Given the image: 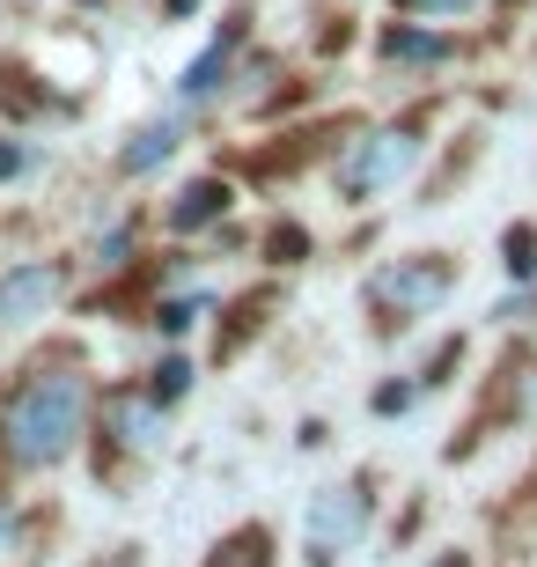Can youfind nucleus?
<instances>
[{
  "label": "nucleus",
  "instance_id": "12",
  "mask_svg": "<svg viewBox=\"0 0 537 567\" xmlns=\"http://www.w3.org/2000/svg\"><path fill=\"white\" fill-rule=\"evenodd\" d=\"M185 391H192V361L169 354L163 369H155V399H185Z\"/></svg>",
  "mask_w": 537,
  "mask_h": 567
},
{
  "label": "nucleus",
  "instance_id": "1",
  "mask_svg": "<svg viewBox=\"0 0 537 567\" xmlns=\"http://www.w3.org/2000/svg\"><path fill=\"white\" fill-rule=\"evenodd\" d=\"M89 427V383L74 369H38V377L22 383L8 413H0V442H8V457L22 472H44V464H60Z\"/></svg>",
  "mask_w": 537,
  "mask_h": 567
},
{
  "label": "nucleus",
  "instance_id": "7",
  "mask_svg": "<svg viewBox=\"0 0 537 567\" xmlns=\"http://www.w3.org/2000/svg\"><path fill=\"white\" fill-rule=\"evenodd\" d=\"M228 60H236V30H221V38L177 74V96H185V104H214V96L228 89Z\"/></svg>",
  "mask_w": 537,
  "mask_h": 567
},
{
  "label": "nucleus",
  "instance_id": "3",
  "mask_svg": "<svg viewBox=\"0 0 537 567\" xmlns=\"http://www.w3.org/2000/svg\"><path fill=\"white\" fill-rule=\"evenodd\" d=\"M413 133L405 126H383V133H361V141H347V155L331 163V185H339V199H369V192H383L397 177V169L413 163Z\"/></svg>",
  "mask_w": 537,
  "mask_h": 567
},
{
  "label": "nucleus",
  "instance_id": "13",
  "mask_svg": "<svg viewBox=\"0 0 537 567\" xmlns=\"http://www.w3.org/2000/svg\"><path fill=\"white\" fill-rule=\"evenodd\" d=\"M30 169H38V147H8V141H0V177H30Z\"/></svg>",
  "mask_w": 537,
  "mask_h": 567
},
{
  "label": "nucleus",
  "instance_id": "19",
  "mask_svg": "<svg viewBox=\"0 0 537 567\" xmlns=\"http://www.w3.org/2000/svg\"><path fill=\"white\" fill-rule=\"evenodd\" d=\"M442 567H464V560H442Z\"/></svg>",
  "mask_w": 537,
  "mask_h": 567
},
{
  "label": "nucleus",
  "instance_id": "16",
  "mask_svg": "<svg viewBox=\"0 0 537 567\" xmlns=\"http://www.w3.org/2000/svg\"><path fill=\"white\" fill-rule=\"evenodd\" d=\"M96 567H141V553H133V546H118L111 560H96Z\"/></svg>",
  "mask_w": 537,
  "mask_h": 567
},
{
  "label": "nucleus",
  "instance_id": "10",
  "mask_svg": "<svg viewBox=\"0 0 537 567\" xmlns=\"http://www.w3.org/2000/svg\"><path fill=\"white\" fill-rule=\"evenodd\" d=\"M383 60H420V66L450 60V38H434V30L427 38H420V30H391V38H383Z\"/></svg>",
  "mask_w": 537,
  "mask_h": 567
},
{
  "label": "nucleus",
  "instance_id": "6",
  "mask_svg": "<svg viewBox=\"0 0 537 567\" xmlns=\"http://www.w3.org/2000/svg\"><path fill=\"white\" fill-rule=\"evenodd\" d=\"M155 427H163V399H155V391H118V399L104 405V435L118 442V450H141L147 457V450L163 442Z\"/></svg>",
  "mask_w": 537,
  "mask_h": 567
},
{
  "label": "nucleus",
  "instance_id": "17",
  "mask_svg": "<svg viewBox=\"0 0 537 567\" xmlns=\"http://www.w3.org/2000/svg\"><path fill=\"white\" fill-rule=\"evenodd\" d=\"M8 538H16V508H0V546H8Z\"/></svg>",
  "mask_w": 537,
  "mask_h": 567
},
{
  "label": "nucleus",
  "instance_id": "15",
  "mask_svg": "<svg viewBox=\"0 0 537 567\" xmlns=\"http://www.w3.org/2000/svg\"><path fill=\"white\" fill-rule=\"evenodd\" d=\"M397 8H413V16H464V8H478V0H397Z\"/></svg>",
  "mask_w": 537,
  "mask_h": 567
},
{
  "label": "nucleus",
  "instance_id": "9",
  "mask_svg": "<svg viewBox=\"0 0 537 567\" xmlns=\"http://www.w3.org/2000/svg\"><path fill=\"white\" fill-rule=\"evenodd\" d=\"M169 155H177V126H169V118H155V126H141L133 141H125V155H118V163L133 169V177H141V169L169 163Z\"/></svg>",
  "mask_w": 537,
  "mask_h": 567
},
{
  "label": "nucleus",
  "instance_id": "4",
  "mask_svg": "<svg viewBox=\"0 0 537 567\" xmlns=\"http://www.w3.org/2000/svg\"><path fill=\"white\" fill-rule=\"evenodd\" d=\"M361 530H369V486L339 480V486H324V494L310 502V516H302V546H310L317 567H331Z\"/></svg>",
  "mask_w": 537,
  "mask_h": 567
},
{
  "label": "nucleus",
  "instance_id": "8",
  "mask_svg": "<svg viewBox=\"0 0 537 567\" xmlns=\"http://www.w3.org/2000/svg\"><path fill=\"white\" fill-rule=\"evenodd\" d=\"M221 214H228V185L221 177H192V185H177V199H169V229H207Z\"/></svg>",
  "mask_w": 537,
  "mask_h": 567
},
{
  "label": "nucleus",
  "instance_id": "5",
  "mask_svg": "<svg viewBox=\"0 0 537 567\" xmlns=\"http://www.w3.org/2000/svg\"><path fill=\"white\" fill-rule=\"evenodd\" d=\"M60 288H66L60 266H8V274H0V339L22 332V324H38V317L60 302Z\"/></svg>",
  "mask_w": 537,
  "mask_h": 567
},
{
  "label": "nucleus",
  "instance_id": "11",
  "mask_svg": "<svg viewBox=\"0 0 537 567\" xmlns=\"http://www.w3.org/2000/svg\"><path fill=\"white\" fill-rule=\"evenodd\" d=\"M266 530L250 524V530H236V538H221V560H207V567H266Z\"/></svg>",
  "mask_w": 537,
  "mask_h": 567
},
{
  "label": "nucleus",
  "instance_id": "18",
  "mask_svg": "<svg viewBox=\"0 0 537 567\" xmlns=\"http://www.w3.org/2000/svg\"><path fill=\"white\" fill-rule=\"evenodd\" d=\"M163 8H169V16H185V8H199V0H163Z\"/></svg>",
  "mask_w": 537,
  "mask_h": 567
},
{
  "label": "nucleus",
  "instance_id": "14",
  "mask_svg": "<svg viewBox=\"0 0 537 567\" xmlns=\"http://www.w3.org/2000/svg\"><path fill=\"white\" fill-rule=\"evenodd\" d=\"M537 229H516V236H508V274H530V266H537Z\"/></svg>",
  "mask_w": 537,
  "mask_h": 567
},
{
  "label": "nucleus",
  "instance_id": "2",
  "mask_svg": "<svg viewBox=\"0 0 537 567\" xmlns=\"http://www.w3.org/2000/svg\"><path fill=\"white\" fill-rule=\"evenodd\" d=\"M450 288H456V266H450V258H391L383 274H369L361 302L375 310V332H405V324H413V317H427Z\"/></svg>",
  "mask_w": 537,
  "mask_h": 567
}]
</instances>
